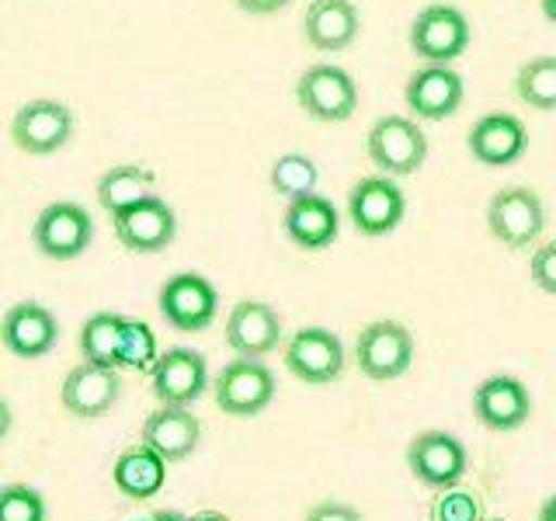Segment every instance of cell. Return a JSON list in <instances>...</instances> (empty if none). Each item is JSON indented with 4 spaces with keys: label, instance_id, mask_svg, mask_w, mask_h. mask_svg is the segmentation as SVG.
Returning <instances> with one entry per match:
<instances>
[{
    "label": "cell",
    "instance_id": "6da1fadb",
    "mask_svg": "<svg viewBox=\"0 0 556 521\" xmlns=\"http://www.w3.org/2000/svg\"><path fill=\"white\" fill-rule=\"evenodd\" d=\"M365 150L369 161L390 174V178H407L425 167L428 156V139L417 129V122L407 115H382L372 122L369 136H365Z\"/></svg>",
    "mask_w": 556,
    "mask_h": 521
},
{
    "label": "cell",
    "instance_id": "7a4b0ae2",
    "mask_svg": "<svg viewBox=\"0 0 556 521\" xmlns=\"http://www.w3.org/2000/svg\"><path fill=\"white\" fill-rule=\"evenodd\" d=\"M275 372L261 358H237L226 361L216 382L213 396L216 407L230 417H254L275 399Z\"/></svg>",
    "mask_w": 556,
    "mask_h": 521
},
{
    "label": "cell",
    "instance_id": "3957f363",
    "mask_svg": "<svg viewBox=\"0 0 556 521\" xmlns=\"http://www.w3.org/2000/svg\"><path fill=\"white\" fill-rule=\"evenodd\" d=\"M543 226H546V208L532 188L521 185L501 188L491 199V205H486V230L511 251H526L529 243H535Z\"/></svg>",
    "mask_w": 556,
    "mask_h": 521
},
{
    "label": "cell",
    "instance_id": "277c9868",
    "mask_svg": "<svg viewBox=\"0 0 556 521\" xmlns=\"http://www.w3.org/2000/svg\"><path fill=\"white\" fill-rule=\"evenodd\" d=\"M94 237V219L77 202H52L46 205L39 219L31 226L35 251L49 260H74L87 251V243Z\"/></svg>",
    "mask_w": 556,
    "mask_h": 521
},
{
    "label": "cell",
    "instance_id": "5b68a950",
    "mask_svg": "<svg viewBox=\"0 0 556 521\" xmlns=\"http://www.w3.org/2000/svg\"><path fill=\"white\" fill-rule=\"evenodd\" d=\"M295 98L317 122H348L358 112V84L334 63L309 66L295 84Z\"/></svg>",
    "mask_w": 556,
    "mask_h": 521
},
{
    "label": "cell",
    "instance_id": "8992f818",
    "mask_svg": "<svg viewBox=\"0 0 556 521\" xmlns=\"http://www.w3.org/2000/svg\"><path fill=\"white\" fill-rule=\"evenodd\" d=\"M469 17L452 4H428L410 22V49L425 63H452L469 49Z\"/></svg>",
    "mask_w": 556,
    "mask_h": 521
},
{
    "label": "cell",
    "instance_id": "52a82bcc",
    "mask_svg": "<svg viewBox=\"0 0 556 521\" xmlns=\"http://www.w3.org/2000/svg\"><path fill=\"white\" fill-rule=\"evenodd\" d=\"M355 361L362 376L376 382L400 379L414 361V334L396 320H376L358 334Z\"/></svg>",
    "mask_w": 556,
    "mask_h": 521
},
{
    "label": "cell",
    "instance_id": "ba28073f",
    "mask_svg": "<svg viewBox=\"0 0 556 521\" xmlns=\"http://www.w3.org/2000/svg\"><path fill=\"white\" fill-rule=\"evenodd\" d=\"M407 213V199L390 174H372V178L355 181L348 195V216L362 237H387L393 233Z\"/></svg>",
    "mask_w": 556,
    "mask_h": 521
},
{
    "label": "cell",
    "instance_id": "9c48e42d",
    "mask_svg": "<svg viewBox=\"0 0 556 521\" xmlns=\"http://www.w3.org/2000/svg\"><path fill=\"white\" fill-rule=\"evenodd\" d=\"M286 369L306 386H327L344 372V344L327 327H303L286 344Z\"/></svg>",
    "mask_w": 556,
    "mask_h": 521
},
{
    "label": "cell",
    "instance_id": "30bf717a",
    "mask_svg": "<svg viewBox=\"0 0 556 521\" xmlns=\"http://www.w3.org/2000/svg\"><path fill=\"white\" fill-rule=\"evenodd\" d=\"M70 136H74V112H70L63 101H49V98L28 101L17 109L11 122L14 147L31 156L63 150L70 143Z\"/></svg>",
    "mask_w": 556,
    "mask_h": 521
},
{
    "label": "cell",
    "instance_id": "8fae6325",
    "mask_svg": "<svg viewBox=\"0 0 556 521\" xmlns=\"http://www.w3.org/2000/svg\"><path fill=\"white\" fill-rule=\"evenodd\" d=\"M216 309H219V292L205 275L181 271L167 278L161 289V317L167 320V327L181 330V334L205 330L216 320Z\"/></svg>",
    "mask_w": 556,
    "mask_h": 521
},
{
    "label": "cell",
    "instance_id": "7c38bea8",
    "mask_svg": "<svg viewBox=\"0 0 556 521\" xmlns=\"http://www.w3.org/2000/svg\"><path fill=\"white\" fill-rule=\"evenodd\" d=\"M407 466L410 473L421 480L431 491H452L463 476H466V445L456 439V434L445 431H425L417 434L407 448Z\"/></svg>",
    "mask_w": 556,
    "mask_h": 521
},
{
    "label": "cell",
    "instance_id": "4fadbf2b",
    "mask_svg": "<svg viewBox=\"0 0 556 521\" xmlns=\"http://www.w3.org/2000/svg\"><path fill=\"white\" fill-rule=\"evenodd\" d=\"M153 396L167 407H188L208 390V369L205 358L195 347H167V352L156 358L153 372Z\"/></svg>",
    "mask_w": 556,
    "mask_h": 521
},
{
    "label": "cell",
    "instance_id": "5bb4252c",
    "mask_svg": "<svg viewBox=\"0 0 556 521\" xmlns=\"http://www.w3.org/2000/svg\"><path fill=\"white\" fill-rule=\"evenodd\" d=\"M529 150V129L518 115L486 112L469 129V153L483 167H511Z\"/></svg>",
    "mask_w": 556,
    "mask_h": 521
},
{
    "label": "cell",
    "instance_id": "9a60e30c",
    "mask_svg": "<svg viewBox=\"0 0 556 521\" xmlns=\"http://www.w3.org/2000/svg\"><path fill=\"white\" fill-rule=\"evenodd\" d=\"M174 233H178V216H174V208L161 195H150L115 216V237L132 254L164 251Z\"/></svg>",
    "mask_w": 556,
    "mask_h": 521
},
{
    "label": "cell",
    "instance_id": "2e32d148",
    "mask_svg": "<svg viewBox=\"0 0 556 521\" xmlns=\"http://www.w3.org/2000/svg\"><path fill=\"white\" fill-rule=\"evenodd\" d=\"M407 109L417 118L428 122H442L448 115L459 112V104L466 98V84L452 66L445 63H428L421 69H414L407 87H404Z\"/></svg>",
    "mask_w": 556,
    "mask_h": 521
},
{
    "label": "cell",
    "instance_id": "e0dca14e",
    "mask_svg": "<svg viewBox=\"0 0 556 521\" xmlns=\"http://www.w3.org/2000/svg\"><path fill=\"white\" fill-rule=\"evenodd\" d=\"M118 393H122V379H118L115 369H109V365L84 361V365H77V369L66 372L60 399L74 417L94 421V417L109 414L115 407Z\"/></svg>",
    "mask_w": 556,
    "mask_h": 521
},
{
    "label": "cell",
    "instance_id": "ac0fdd59",
    "mask_svg": "<svg viewBox=\"0 0 556 521\" xmlns=\"http://www.w3.org/2000/svg\"><path fill=\"white\" fill-rule=\"evenodd\" d=\"M278 338H282V317L268 303L243 300L226 317V344L237 358H265L278 347Z\"/></svg>",
    "mask_w": 556,
    "mask_h": 521
},
{
    "label": "cell",
    "instance_id": "d6986e66",
    "mask_svg": "<svg viewBox=\"0 0 556 521\" xmlns=\"http://www.w3.org/2000/svg\"><path fill=\"white\" fill-rule=\"evenodd\" d=\"M473 414H477V421L491 431H515L529 421L532 396L521 379L491 376V379H483L473 393Z\"/></svg>",
    "mask_w": 556,
    "mask_h": 521
},
{
    "label": "cell",
    "instance_id": "ffe728a7",
    "mask_svg": "<svg viewBox=\"0 0 556 521\" xmlns=\"http://www.w3.org/2000/svg\"><path fill=\"white\" fill-rule=\"evenodd\" d=\"M4 347L17 358H42L60 341V323L42 303H14L0 327Z\"/></svg>",
    "mask_w": 556,
    "mask_h": 521
},
{
    "label": "cell",
    "instance_id": "44dd1931",
    "mask_svg": "<svg viewBox=\"0 0 556 521\" xmlns=\"http://www.w3.org/2000/svg\"><path fill=\"white\" fill-rule=\"evenodd\" d=\"M362 14L352 0H309L303 11V39L317 52H341L358 39Z\"/></svg>",
    "mask_w": 556,
    "mask_h": 521
},
{
    "label": "cell",
    "instance_id": "7402d4cb",
    "mask_svg": "<svg viewBox=\"0 0 556 521\" xmlns=\"http://www.w3.org/2000/svg\"><path fill=\"white\" fill-rule=\"evenodd\" d=\"M282 226H286V233H289V240L295 243V247L327 251L330 243L338 240L341 219H338L334 202L313 191V195L289 199L286 213H282Z\"/></svg>",
    "mask_w": 556,
    "mask_h": 521
},
{
    "label": "cell",
    "instance_id": "603a6c76",
    "mask_svg": "<svg viewBox=\"0 0 556 521\" xmlns=\"http://www.w3.org/2000/svg\"><path fill=\"white\" fill-rule=\"evenodd\" d=\"M202 442V424L188 407H167L161 404L143 421V445H150L156 456L167 462H181Z\"/></svg>",
    "mask_w": 556,
    "mask_h": 521
},
{
    "label": "cell",
    "instance_id": "cb8c5ba5",
    "mask_svg": "<svg viewBox=\"0 0 556 521\" xmlns=\"http://www.w3.org/2000/svg\"><path fill=\"white\" fill-rule=\"evenodd\" d=\"M167 459L156 456L150 445H136V448H126L122 456L115 459V486L129 500H150L153 494H161V486L167 480Z\"/></svg>",
    "mask_w": 556,
    "mask_h": 521
},
{
    "label": "cell",
    "instance_id": "d4e9b609",
    "mask_svg": "<svg viewBox=\"0 0 556 521\" xmlns=\"http://www.w3.org/2000/svg\"><path fill=\"white\" fill-rule=\"evenodd\" d=\"M153 181H156V174L150 167L118 164V167L101 174V181H98V205L115 219L118 213H126V208H132L136 202L150 199L153 195V191H150Z\"/></svg>",
    "mask_w": 556,
    "mask_h": 521
},
{
    "label": "cell",
    "instance_id": "484cf974",
    "mask_svg": "<svg viewBox=\"0 0 556 521\" xmlns=\"http://www.w3.org/2000/svg\"><path fill=\"white\" fill-rule=\"evenodd\" d=\"M122 334H126V317L122 313H94L80 327V355L84 361L109 365L118 369L122 365Z\"/></svg>",
    "mask_w": 556,
    "mask_h": 521
},
{
    "label": "cell",
    "instance_id": "4316f807",
    "mask_svg": "<svg viewBox=\"0 0 556 521\" xmlns=\"http://www.w3.org/2000/svg\"><path fill=\"white\" fill-rule=\"evenodd\" d=\"M515 94L535 112H556V56H535L518 66Z\"/></svg>",
    "mask_w": 556,
    "mask_h": 521
},
{
    "label": "cell",
    "instance_id": "83f0119b",
    "mask_svg": "<svg viewBox=\"0 0 556 521\" xmlns=\"http://www.w3.org/2000/svg\"><path fill=\"white\" fill-rule=\"evenodd\" d=\"M271 188L278 191V195L286 199H300V195H313V188H317L320 181V170L317 164L309 161V156L303 153H286L278 156V161L271 164Z\"/></svg>",
    "mask_w": 556,
    "mask_h": 521
},
{
    "label": "cell",
    "instance_id": "f1b7e54d",
    "mask_svg": "<svg viewBox=\"0 0 556 521\" xmlns=\"http://www.w3.org/2000/svg\"><path fill=\"white\" fill-rule=\"evenodd\" d=\"M156 358L161 355H156V338H153L150 323L126 317V334H122V365H126V369H136V372H153Z\"/></svg>",
    "mask_w": 556,
    "mask_h": 521
},
{
    "label": "cell",
    "instance_id": "f546056e",
    "mask_svg": "<svg viewBox=\"0 0 556 521\" xmlns=\"http://www.w3.org/2000/svg\"><path fill=\"white\" fill-rule=\"evenodd\" d=\"M0 521H46V500L28 483H8L0 491Z\"/></svg>",
    "mask_w": 556,
    "mask_h": 521
},
{
    "label": "cell",
    "instance_id": "4dcf8cb0",
    "mask_svg": "<svg viewBox=\"0 0 556 521\" xmlns=\"http://www.w3.org/2000/svg\"><path fill=\"white\" fill-rule=\"evenodd\" d=\"M431 521H483V508L473 494L442 491V497L431 504Z\"/></svg>",
    "mask_w": 556,
    "mask_h": 521
},
{
    "label": "cell",
    "instance_id": "1f68e13d",
    "mask_svg": "<svg viewBox=\"0 0 556 521\" xmlns=\"http://www.w3.org/2000/svg\"><path fill=\"white\" fill-rule=\"evenodd\" d=\"M529 271H532V282H535L539 289L549 292V295H556V240L543 243V247H539V251L532 254Z\"/></svg>",
    "mask_w": 556,
    "mask_h": 521
},
{
    "label": "cell",
    "instance_id": "d6a6232c",
    "mask_svg": "<svg viewBox=\"0 0 556 521\" xmlns=\"http://www.w3.org/2000/svg\"><path fill=\"white\" fill-rule=\"evenodd\" d=\"M303 521H362V514L344 500H320L306 511Z\"/></svg>",
    "mask_w": 556,
    "mask_h": 521
},
{
    "label": "cell",
    "instance_id": "836d02e7",
    "mask_svg": "<svg viewBox=\"0 0 556 521\" xmlns=\"http://www.w3.org/2000/svg\"><path fill=\"white\" fill-rule=\"evenodd\" d=\"M233 4L248 14H278L282 8H289V0H233Z\"/></svg>",
    "mask_w": 556,
    "mask_h": 521
},
{
    "label": "cell",
    "instance_id": "e575fe53",
    "mask_svg": "<svg viewBox=\"0 0 556 521\" xmlns=\"http://www.w3.org/2000/svg\"><path fill=\"white\" fill-rule=\"evenodd\" d=\"M539 521H556V494L539 508Z\"/></svg>",
    "mask_w": 556,
    "mask_h": 521
},
{
    "label": "cell",
    "instance_id": "d590c367",
    "mask_svg": "<svg viewBox=\"0 0 556 521\" xmlns=\"http://www.w3.org/2000/svg\"><path fill=\"white\" fill-rule=\"evenodd\" d=\"M150 518H153V521H188L185 514H178V511H164V508H161V511H153Z\"/></svg>",
    "mask_w": 556,
    "mask_h": 521
},
{
    "label": "cell",
    "instance_id": "8d00e7d4",
    "mask_svg": "<svg viewBox=\"0 0 556 521\" xmlns=\"http://www.w3.org/2000/svg\"><path fill=\"white\" fill-rule=\"evenodd\" d=\"M188 521H230V518L219 514V511H199V514H191Z\"/></svg>",
    "mask_w": 556,
    "mask_h": 521
},
{
    "label": "cell",
    "instance_id": "74e56055",
    "mask_svg": "<svg viewBox=\"0 0 556 521\" xmlns=\"http://www.w3.org/2000/svg\"><path fill=\"white\" fill-rule=\"evenodd\" d=\"M539 4H543L546 22H549V25H556V0H539Z\"/></svg>",
    "mask_w": 556,
    "mask_h": 521
},
{
    "label": "cell",
    "instance_id": "f35d334b",
    "mask_svg": "<svg viewBox=\"0 0 556 521\" xmlns=\"http://www.w3.org/2000/svg\"><path fill=\"white\" fill-rule=\"evenodd\" d=\"M483 521H486V518H483ZM491 521H504V518H491Z\"/></svg>",
    "mask_w": 556,
    "mask_h": 521
},
{
    "label": "cell",
    "instance_id": "ab89813d",
    "mask_svg": "<svg viewBox=\"0 0 556 521\" xmlns=\"http://www.w3.org/2000/svg\"><path fill=\"white\" fill-rule=\"evenodd\" d=\"M147 521H153V518H147Z\"/></svg>",
    "mask_w": 556,
    "mask_h": 521
}]
</instances>
